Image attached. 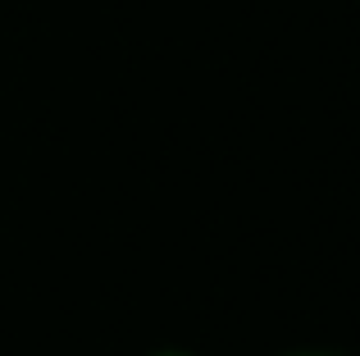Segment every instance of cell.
<instances>
[{
    "label": "cell",
    "mask_w": 360,
    "mask_h": 356,
    "mask_svg": "<svg viewBox=\"0 0 360 356\" xmlns=\"http://www.w3.org/2000/svg\"><path fill=\"white\" fill-rule=\"evenodd\" d=\"M155 356H192V352H155Z\"/></svg>",
    "instance_id": "cell-1"
},
{
    "label": "cell",
    "mask_w": 360,
    "mask_h": 356,
    "mask_svg": "<svg viewBox=\"0 0 360 356\" xmlns=\"http://www.w3.org/2000/svg\"><path fill=\"white\" fill-rule=\"evenodd\" d=\"M297 356H319V352H297Z\"/></svg>",
    "instance_id": "cell-2"
}]
</instances>
